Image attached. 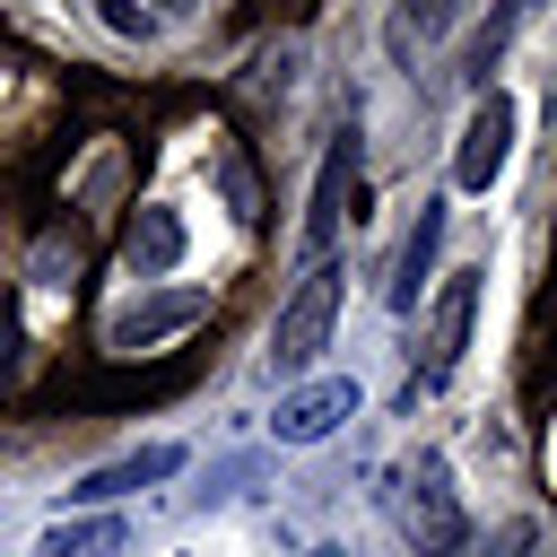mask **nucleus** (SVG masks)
<instances>
[{
	"label": "nucleus",
	"instance_id": "obj_1",
	"mask_svg": "<svg viewBox=\"0 0 557 557\" xmlns=\"http://www.w3.org/2000/svg\"><path fill=\"white\" fill-rule=\"evenodd\" d=\"M331 322H339V270H331V261H313V270H305V287L278 305V331H270V374H305V366L322 357Z\"/></svg>",
	"mask_w": 557,
	"mask_h": 557
},
{
	"label": "nucleus",
	"instance_id": "obj_2",
	"mask_svg": "<svg viewBox=\"0 0 557 557\" xmlns=\"http://www.w3.org/2000/svg\"><path fill=\"white\" fill-rule=\"evenodd\" d=\"M409 540H418V557H461V548H470L453 470H444L435 453H418V470H409Z\"/></svg>",
	"mask_w": 557,
	"mask_h": 557
},
{
	"label": "nucleus",
	"instance_id": "obj_3",
	"mask_svg": "<svg viewBox=\"0 0 557 557\" xmlns=\"http://www.w3.org/2000/svg\"><path fill=\"white\" fill-rule=\"evenodd\" d=\"M505 157H513V96L505 87H479V104L461 122V148H453V183L461 191H487L505 174Z\"/></svg>",
	"mask_w": 557,
	"mask_h": 557
},
{
	"label": "nucleus",
	"instance_id": "obj_4",
	"mask_svg": "<svg viewBox=\"0 0 557 557\" xmlns=\"http://www.w3.org/2000/svg\"><path fill=\"white\" fill-rule=\"evenodd\" d=\"M200 313H209V296H200V287L139 296V305H122V313L104 322V348H113V357H139V348H157L165 331H183V322H200Z\"/></svg>",
	"mask_w": 557,
	"mask_h": 557
},
{
	"label": "nucleus",
	"instance_id": "obj_5",
	"mask_svg": "<svg viewBox=\"0 0 557 557\" xmlns=\"http://www.w3.org/2000/svg\"><path fill=\"white\" fill-rule=\"evenodd\" d=\"M470 313H479V270H453V278H444V296H435V313H426L418 383H444V374L461 366V348H470Z\"/></svg>",
	"mask_w": 557,
	"mask_h": 557
},
{
	"label": "nucleus",
	"instance_id": "obj_6",
	"mask_svg": "<svg viewBox=\"0 0 557 557\" xmlns=\"http://www.w3.org/2000/svg\"><path fill=\"white\" fill-rule=\"evenodd\" d=\"M348 200H357V131H339V139H331V157H322V174H313V209H305V252H313V261L339 244Z\"/></svg>",
	"mask_w": 557,
	"mask_h": 557
},
{
	"label": "nucleus",
	"instance_id": "obj_7",
	"mask_svg": "<svg viewBox=\"0 0 557 557\" xmlns=\"http://www.w3.org/2000/svg\"><path fill=\"white\" fill-rule=\"evenodd\" d=\"M339 418H357V383H348V374H322V383H305V392L278 400L270 435H278V444H322Z\"/></svg>",
	"mask_w": 557,
	"mask_h": 557
},
{
	"label": "nucleus",
	"instance_id": "obj_8",
	"mask_svg": "<svg viewBox=\"0 0 557 557\" xmlns=\"http://www.w3.org/2000/svg\"><path fill=\"white\" fill-rule=\"evenodd\" d=\"M183 470V444H139V453H122V461H104V470H87L70 496L78 505H104V496H131V487H157V479H174Z\"/></svg>",
	"mask_w": 557,
	"mask_h": 557
},
{
	"label": "nucleus",
	"instance_id": "obj_9",
	"mask_svg": "<svg viewBox=\"0 0 557 557\" xmlns=\"http://www.w3.org/2000/svg\"><path fill=\"white\" fill-rule=\"evenodd\" d=\"M435 252H444V200H418V226H409V244H400V261H392V313H409L418 305V287H426V270H435Z\"/></svg>",
	"mask_w": 557,
	"mask_h": 557
},
{
	"label": "nucleus",
	"instance_id": "obj_10",
	"mask_svg": "<svg viewBox=\"0 0 557 557\" xmlns=\"http://www.w3.org/2000/svg\"><path fill=\"white\" fill-rule=\"evenodd\" d=\"M453 9H461V0H392V9H383V52L409 70V61L453 26Z\"/></svg>",
	"mask_w": 557,
	"mask_h": 557
},
{
	"label": "nucleus",
	"instance_id": "obj_11",
	"mask_svg": "<svg viewBox=\"0 0 557 557\" xmlns=\"http://www.w3.org/2000/svg\"><path fill=\"white\" fill-rule=\"evenodd\" d=\"M531 9H540V0H496V9H487V26L461 44V78H470V87H487V70H496V61H505V44L531 26Z\"/></svg>",
	"mask_w": 557,
	"mask_h": 557
},
{
	"label": "nucleus",
	"instance_id": "obj_12",
	"mask_svg": "<svg viewBox=\"0 0 557 557\" xmlns=\"http://www.w3.org/2000/svg\"><path fill=\"white\" fill-rule=\"evenodd\" d=\"M122 252H131V270H139V278L174 270V261H183V218H174V209H139V218H131V235H122Z\"/></svg>",
	"mask_w": 557,
	"mask_h": 557
},
{
	"label": "nucleus",
	"instance_id": "obj_13",
	"mask_svg": "<svg viewBox=\"0 0 557 557\" xmlns=\"http://www.w3.org/2000/svg\"><path fill=\"white\" fill-rule=\"evenodd\" d=\"M122 548H131V522H122V513L52 522V531H44V557H122Z\"/></svg>",
	"mask_w": 557,
	"mask_h": 557
},
{
	"label": "nucleus",
	"instance_id": "obj_14",
	"mask_svg": "<svg viewBox=\"0 0 557 557\" xmlns=\"http://www.w3.org/2000/svg\"><path fill=\"white\" fill-rule=\"evenodd\" d=\"M479 557H540V522H531V513H513V522H496Z\"/></svg>",
	"mask_w": 557,
	"mask_h": 557
},
{
	"label": "nucleus",
	"instance_id": "obj_15",
	"mask_svg": "<svg viewBox=\"0 0 557 557\" xmlns=\"http://www.w3.org/2000/svg\"><path fill=\"white\" fill-rule=\"evenodd\" d=\"M96 17L113 35H157V9H139V0H96Z\"/></svg>",
	"mask_w": 557,
	"mask_h": 557
},
{
	"label": "nucleus",
	"instance_id": "obj_16",
	"mask_svg": "<svg viewBox=\"0 0 557 557\" xmlns=\"http://www.w3.org/2000/svg\"><path fill=\"white\" fill-rule=\"evenodd\" d=\"M313 557H348V548H313Z\"/></svg>",
	"mask_w": 557,
	"mask_h": 557
},
{
	"label": "nucleus",
	"instance_id": "obj_17",
	"mask_svg": "<svg viewBox=\"0 0 557 557\" xmlns=\"http://www.w3.org/2000/svg\"><path fill=\"white\" fill-rule=\"evenodd\" d=\"M157 9H191V0H157Z\"/></svg>",
	"mask_w": 557,
	"mask_h": 557
}]
</instances>
